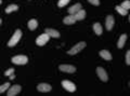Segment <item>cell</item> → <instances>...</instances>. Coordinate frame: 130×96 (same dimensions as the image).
I'll return each mask as SVG.
<instances>
[{
  "instance_id": "22",
  "label": "cell",
  "mask_w": 130,
  "mask_h": 96,
  "mask_svg": "<svg viewBox=\"0 0 130 96\" xmlns=\"http://www.w3.org/2000/svg\"><path fill=\"white\" fill-rule=\"evenodd\" d=\"M9 86H11L9 83H5V84L0 85V93H3L5 91H7L8 89H9Z\"/></svg>"
},
{
  "instance_id": "2",
  "label": "cell",
  "mask_w": 130,
  "mask_h": 96,
  "mask_svg": "<svg viewBox=\"0 0 130 96\" xmlns=\"http://www.w3.org/2000/svg\"><path fill=\"white\" fill-rule=\"evenodd\" d=\"M28 62V58L25 55H16V56L12 57V63L16 64V65H25Z\"/></svg>"
},
{
  "instance_id": "15",
  "label": "cell",
  "mask_w": 130,
  "mask_h": 96,
  "mask_svg": "<svg viewBox=\"0 0 130 96\" xmlns=\"http://www.w3.org/2000/svg\"><path fill=\"white\" fill-rule=\"evenodd\" d=\"M74 16L76 18V21H81V19H84L85 16H86V12H85V10H79L77 13L74 14Z\"/></svg>"
},
{
  "instance_id": "18",
  "label": "cell",
  "mask_w": 130,
  "mask_h": 96,
  "mask_svg": "<svg viewBox=\"0 0 130 96\" xmlns=\"http://www.w3.org/2000/svg\"><path fill=\"white\" fill-rule=\"evenodd\" d=\"M28 28H29L30 30H35L36 28H37V26H38V22L36 21V19H30L29 22H28Z\"/></svg>"
},
{
  "instance_id": "28",
  "label": "cell",
  "mask_w": 130,
  "mask_h": 96,
  "mask_svg": "<svg viewBox=\"0 0 130 96\" xmlns=\"http://www.w3.org/2000/svg\"><path fill=\"white\" fill-rule=\"evenodd\" d=\"M0 25H1V18H0Z\"/></svg>"
},
{
  "instance_id": "8",
  "label": "cell",
  "mask_w": 130,
  "mask_h": 96,
  "mask_svg": "<svg viewBox=\"0 0 130 96\" xmlns=\"http://www.w3.org/2000/svg\"><path fill=\"white\" fill-rule=\"evenodd\" d=\"M60 70L64 71V73H68V74H73L76 71V68L72 65H60Z\"/></svg>"
},
{
  "instance_id": "9",
  "label": "cell",
  "mask_w": 130,
  "mask_h": 96,
  "mask_svg": "<svg viewBox=\"0 0 130 96\" xmlns=\"http://www.w3.org/2000/svg\"><path fill=\"white\" fill-rule=\"evenodd\" d=\"M114 16L113 15H108L106 17V21H105V26H106V29L107 30H111L114 26Z\"/></svg>"
},
{
  "instance_id": "4",
  "label": "cell",
  "mask_w": 130,
  "mask_h": 96,
  "mask_svg": "<svg viewBox=\"0 0 130 96\" xmlns=\"http://www.w3.org/2000/svg\"><path fill=\"white\" fill-rule=\"evenodd\" d=\"M49 38H50V36L44 33V34H42V35H40L39 37L36 39V43H37V45L42 46V45H44V44H46V43L49 41Z\"/></svg>"
},
{
  "instance_id": "20",
  "label": "cell",
  "mask_w": 130,
  "mask_h": 96,
  "mask_svg": "<svg viewBox=\"0 0 130 96\" xmlns=\"http://www.w3.org/2000/svg\"><path fill=\"white\" fill-rule=\"evenodd\" d=\"M115 9L117 10V12H118L120 15H127V14H128V11L125 10V9H123V8H121L120 6H116Z\"/></svg>"
},
{
  "instance_id": "10",
  "label": "cell",
  "mask_w": 130,
  "mask_h": 96,
  "mask_svg": "<svg viewBox=\"0 0 130 96\" xmlns=\"http://www.w3.org/2000/svg\"><path fill=\"white\" fill-rule=\"evenodd\" d=\"M37 90L39 92H50L51 91V85L48 83H40L37 86Z\"/></svg>"
},
{
  "instance_id": "25",
  "label": "cell",
  "mask_w": 130,
  "mask_h": 96,
  "mask_svg": "<svg viewBox=\"0 0 130 96\" xmlns=\"http://www.w3.org/2000/svg\"><path fill=\"white\" fill-rule=\"evenodd\" d=\"M126 64L130 65V51H128L127 54H126Z\"/></svg>"
},
{
  "instance_id": "27",
  "label": "cell",
  "mask_w": 130,
  "mask_h": 96,
  "mask_svg": "<svg viewBox=\"0 0 130 96\" xmlns=\"http://www.w3.org/2000/svg\"><path fill=\"white\" fill-rule=\"evenodd\" d=\"M10 79H11V80H14V79H15V76H14V74H12V75L10 76Z\"/></svg>"
},
{
  "instance_id": "7",
  "label": "cell",
  "mask_w": 130,
  "mask_h": 96,
  "mask_svg": "<svg viewBox=\"0 0 130 96\" xmlns=\"http://www.w3.org/2000/svg\"><path fill=\"white\" fill-rule=\"evenodd\" d=\"M20 92H21V85L16 84V85H13V86L10 87L9 91H8V95L9 96H15V95H18Z\"/></svg>"
},
{
  "instance_id": "19",
  "label": "cell",
  "mask_w": 130,
  "mask_h": 96,
  "mask_svg": "<svg viewBox=\"0 0 130 96\" xmlns=\"http://www.w3.org/2000/svg\"><path fill=\"white\" fill-rule=\"evenodd\" d=\"M18 9H19V7L16 6V5H10V6H8V7H7L6 12H7V13H11V12L16 11Z\"/></svg>"
},
{
  "instance_id": "29",
  "label": "cell",
  "mask_w": 130,
  "mask_h": 96,
  "mask_svg": "<svg viewBox=\"0 0 130 96\" xmlns=\"http://www.w3.org/2000/svg\"><path fill=\"white\" fill-rule=\"evenodd\" d=\"M0 5H1V0H0Z\"/></svg>"
},
{
  "instance_id": "21",
  "label": "cell",
  "mask_w": 130,
  "mask_h": 96,
  "mask_svg": "<svg viewBox=\"0 0 130 96\" xmlns=\"http://www.w3.org/2000/svg\"><path fill=\"white\" fill-rule=\"evenodd\" d=\"M123 9H125V10H127L128 11V9H130V1H128V0H126V1H124L123 3H121V6H120Z\"/></svg>"
},
{
  "instance_id": "3",
  "label": "cell",
  "mask_w": 130,
  "mask_h": 96,
  "mask_svg": "<svg viewBox=\"0 0 130 96\" xmlns=\"http://www.w3.org/2000/svg\"><path fill=\"white\" fill-rule=\"evenodd\" d=\"M85 46H86V43H85L84 41L83 42H79V43H77V44L74 46V47H72V49L67 52L70 55H75L77 54L78 52H80L83 49H85Z\"/></svg>"
},
{
  "instance_id": "23",
  "label": "cell",
  "mask_w": 130,
  "mask_h": 96,
  "mask_svg": "<svg viewBox=\"0 0 130 96\" xmlns=\"http://www.w3.org/2000/svg\"><path fill=\"white\" fill-rule=\"evenodd\" d=\"M71 0H60V1L58 2V6L60 7V8H62V7H65L67 5L68 2H70Z\"/></svg>"
},
{
  "instance_id": "13",
  "label": "cell",
  "mask_w": 130,
  "mask_h": 96,
  "mask_svg": "<svg viewBox=\"0 0 130 96\" xmlns=\"http://www.w3.org/2000/svg\"><path fill=\"white\" fill-rule=\"evenodd\" d=\"M75 22H76V18L74 15H72V14H70L66 17H64V23L66 24V25H73V24H75Z\"/></svg>"
},
{
  "instance_id": "1",
  "label": "cell",
  "mask_w": 130,
  "mask_h": 96,
  "mask_svg": "<svg viewBox=\"0 0 130 96\" xmlns=\"http://www.w3.org/2000/svg\"><path fill=\"white\" fill-rule=\"evenodd\" d=\"M21 37H22V31L20 30V29H18L14 33V35L12 36V38L9 40V42H8V45H9V46H14L16 43L20 41Z\"/></svg>"
},
{
  "instance_id": "17",
  "label": "cell",
  "mask_w": 130,
  "mask_h": 96,
  "mask_svg": "<svg viewBox=\"0 0 130 96\" xmlns=\"http://www.w3.org/2000/svg\"><path fill=\"white\" fill-rule=\"evenodd\" d=\"M126 40H127V35H126V34L121 35L120 38H119V40H118V44H117V46H118L119 49H123V47H124Z\"/></svg>"
},
{
  "instance_id": "24",
  "label": "cell",
  "mask_w": 130,
  "mask_h": 96,
  "mask_svg": "<svg viewBox=\"0 0 130 96\" xmlns=\"http://www.w3.org/2000/svg\"><path fill=\"white\" fill-rule=\"evenodd\" d=\"M12 74H14V69H13V68H10V69H8L5 73V76H7V77H10Z\"/></svg>"
},
{
  "instance_id": "26",
  "label": "cell",
  "mask_w": 130,
  "mask_h": 96,
  "mask_svg": "<svg viewBox=\"0 0 130 96\" xmlns=\"http://www.w3.org/2000/svg\"><path fill=\"white\" fill-rule=\"evenodd\" d=\"M89 2L91 3V5H93V6H99L100 5V1L99 0H88Z\"/></svg>"
},
{
  "instance_id": "5",
  "label": "cell",
  "mask_w": 130,
  "mask_h": 96,
  "mask_svg": "<svg viewBox=\"0 0 130 96\" xmlns=\"http://www.w3.org/2000/svg\"><path fill=\"white\" fill-rule=\"evenodd\" d=\"M62 86L64 87L66 91L68 92H75L76 91V86L73 82L68 81V80H64V81H62Z\"/></svg>"
},
{
  "instance_id": "16",
  "label": "cell",
  "mask_w": 130,
  "mask_h": 96,
  "mask_svg": "<svg viewBox=\"0 0 130 96\" xmlns=\"http://www.w3.org/2000/svg\"><path fill=\"white\" fill-rule=\"evenodd\" d=\"M93 30H94V33L96 34V35H102V31H103V29H102V26H101V24L100 23H94L93 24Z\"/></svg>"
},
{
  "instance_id": "6",
  "label": "cell",
  "mask_w": 130,
  "mask_h": 96,
  "mask_svg": "<svg viewBox=\"0 0 130 96\" xmlns=\"http://www.w3.org/2000/svg\"><path fill=\"white\" fill-rule=\"evenodd\" d=\"M96 74H98V76H99V78H100L101 80H102V81L106 82L107 80H108L106 71H105L102 67H98V68H96Z\"/></svg>"
},
{
  "instance_id": "12",
  "label": "cell",
  "mask_w": 130,
  "mask_h": 96,
  "mask_svg": "<svg viewBox=\"0 0 130 96\" xmlns=\"http://www.w3.org/2000/svg\"><path fill=\"white\" fill-rule=\"evenodd\" d=\"M46 34L49 35L50 37L52 38H59L60 37V33L58 30H55V29H51V28H48L46 29Z\"/></svg>"
},
{
  "instance_id": "11",
  "label": "cell",
  "mask_w": 130,
  "mask_h": 96,
  "mask_svg": "<svg viewBox=\"0 0 130 96\" xmlns=\"http://www.w3.org/2000/svg\"><path fill=\"white\" fill-rule=\"evenodd\" d=\"M80 9H81V5H80V3H76V5L72 6L70 9H68V13L72 14V15H74V14L77 13V12H78Z\"/></svg>"
},
{
  "instance_id": "14",
  "label": "cell",
  "mask_w": 130,
  "mask_h": 96,
  "mask_svg": "<svg viewBox=\"0 0 130 96\" xmlns=\"http://www.w3.org/2000/svg\"><path fill=\"white\" fill-rule=\"evenodd\" d=\"M100 56L102 58H104L105 61H111V59H112L111 53H109L108 51H106V50H102V51H101L100 52Z\"/></svg>"
}]
</instances>
